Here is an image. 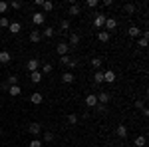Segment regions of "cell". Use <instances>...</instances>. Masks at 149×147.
<instances>
[{
	"mask_svg": "<svg viewBox=\"0 0 149 147\" xmlns=\"http://www.w3.org/2000/svg\"><path fill=\"white\" fill-rule=\"evenodd\" d=\"M32 22H34L36 26H42V24L46 22V14H44V12H34V14H32Z\"/></svg>",
	"mask_w": 149,
	"mask_h": 147,
	"instance_id": "1",
	"label": "cell"
},
{
	"mask_svg": "<svg viewBox=\"0 0 149 147\" xmlns=\"http://www.w3.org/2000/svg\"><path fill=\"white\" fill-rule=\"evenodd\" d=\"M38 68H40V60H38V58H32V60H28V62H26V70H28L30 74L36 72Z\"/></svg>",
	"mask_w": 149,
	"mask_h": 147,
	"instance_id": "2",
	"label": "cell"
},
{
	"mask_svg": "<svg viewBox=\"0 0 149 147\" xmlns=\"http://www.w3.org/2000/svg\"><path fill=\"white\" fill-rule=\"evenodd\" d=\"M103 26H105V32H111V30H115V28H117V20H115V18H111V16H107Z\"/></svg>",
	"mask_w": 149,
	"mask_h": 147,
	"instance_id": "3",
	"label": "cell"
},
{
	"mask_svg": "<svg viewBox=\"0 0 149 147\" xmlns=\"http://www.w3.org/2000/svg\"><path fill=\"white\" fill-rule=\"evenodd\" d=\"M28 131H30L32 135H40V133H42V123H38V121H32V123L28 125Z\"/></svg>",
	"mask_w": 149,
	"mask_h": 147,
	"instance_id": "4",
	"label": "cell"
},
{
	"mask_svg": "<svg viewBox=\"0 0 149 147\" xmlns=\"http://www.w3.org/2000/svg\"><path fill=\"white\" fill-rule=\"evenodd\" d=\"M56 52H58V56H66L70 52V46H68V42H60V44L56 46Z\"/></svg>",
	"mask_w": 149,
	"mask_h": 147,
	"instance_id": "5",
	"label": "cell"
},
{
	"mask_svg": "<svg viewBox=\"0 0 149 147\" xmlns=\"http://www.w3.org/2000/svg\"><path fill=\"white\" fill-rule=\"evenodd\" d=\"M95 98H97V103L105 105V103H107L109 100H111V93H109V91H102V93H97Z\"/></svg>",
	"mask_w": 149,
	"mask_h": 147,
	"instance_id": "6",
	"label": "cell"
},
{
	"mask_svg": "<svg viewBox=\"0 0 149 147\" xmlns=\"http://www.w3.org/2000/svg\"><path fill=\"white\" fill-rule=\"evenodd\" d=\"M103 82H105V84H113L115 82V72L113 70H105V72H103Z\"/></svg>",
	"mask_w": 149,
	"mask_h": 147,
	"instance_id": "7",
	"label": "cell"
},
{
	"mask_svg": "<svg viewBox=\"0 0 149 147\" xmlns=\"http://www.w3.org/2000/svg\"><path fill=\"white\" fill-rule=\"evenodd\" d=\"M105 18H107L105 14H95V18H93V26H95V28H102L103 24H105Z\"/></svg>",
	"mask_w": 149,
	"mask_h": 147,
	"instance_id": "8",
	"label": "cell"
},
{
	"mask_svg": "<svg viewBox=\"0 0 149 147\" xmlns=\"http://www.w3.org/2000/svg\"><path fill=\"white\" fill-rule=\"evenodd\" d=\"M80 12H81V8H80V4H70V8H68V16H80Z\"/></svg>",
	"mask_w": 149,
	"mask_h": 147,
	"instance_id": "9",
	"label": "cell"
},
{
	"mask_svg": "<svg viewBox=\"0 0 149 147\" xmlns=\"http://www.w3.org/2000/svg\"><path fill=\"white\" fill-rule=\"evenodd\" d=\"M86 105H88L90 109L95 107V105H97V98H95L93 93H88V95H86Z\"/></svg>",
	"mask_w": 149,
	"mask_h": 147,
	"instance_id": "10",
	"label": "cell"
},
{
	"mask_svg": "<svg viewBox=\"0 0 149 147\" xmlns=\"http://www.w3.org/2000/svg\"><path fill=\"white\" fill-rule=\"evenodd\" d=\"M30 102H32V103H36V105H40V103L44 102V95H42L40 91H34V93L30 95Z\"/></svg>",
	"mask_w": 149,
	"mask_h": 147,
	"instance_id": "11",
	"label": "cell"
},
{
	"mask_svg": "<svg viewBox=\"0 0 149 147\" xmlns=\"http://www.w3.org/2000/svg\"><path fill=\"white\" fill-rule=\"evenodd\" d=\"M127 36H129V38H139V36H141V30H139V26H129V30H127Z\"/></svg>",
	"mask_w": 149,
	"mask_h": 147,
	"instance_id": "12",
	"label": "cell"
},
{
	"mask_svg": "<svg viewBox=\"0 0 149 147\" xmlns=\"http://www.w3.org/2000/svg\"><path fill=\"white\" fill-rule=\"evenodd\" d=\"M40 40H42V32H40V30H38V28H36V30H32V32H30V42H40Z\"/></svg>",
	"mask_w": 149,
	"mask_h": 147,
	"instance_id": "13",
	"label": "cell"
},
{
	"mask_svg": "<svg viewBox=\"0 0 149 147\" xmlns=\"http://www.w3.org/2000/svg\"><path fill=\"white\" fill-rule=\"evenodd\" d=\"M30 79H32V84H40V82H42V72H40V70L32 72V74H30Z\"/></svg>",
	"mask_w": 149,
	"mask_h": 147,
	"instance_id": "14",
	"label": "cell"
},
{
	"mask_svg": "<svg viewBox=\"0 0 149 147\" xmlns=\"http://www.w3.org/2000/svg\"><path fill=\"white\" fill-rule=\"evenodd\" d=\"M62 82H64V84H74V82H76V76H74L72 72H66V74L62 76Z\"/></svg>",
	"mask_w": 149,
	"mask_h": 147,
	"instance_id": "15",
	"label": "cell"
},
{
	"mask_svg": "<svg viewBox=\"0 0 149 147\" xmlns=\"http://www.w3.org/2000/svg\"><path fill=\"white\" fill-rule=\"evenodd\" d=\"M8 30H10L12 34H18V32L22 30V24H20V22H10V26H8Z\"/></svg>",
	"mask_w": 149,
	"mask_h": 147,
	"instance_id": "16",
	"label": "cell"
},
{
	"mask_svg": "<svg viewBox=\"0 0 149 147\" xmlns=\"http://www.w3.org/2000/svg\"><path fill=\"white\" fill-rule=\"evenodd\" d=\"M115 133H117V137H121V139H125V137H127V127H125V125H117V129H115Z\"/></svg>",
	"mask_w": 149,
	"mask_h": 147,
	"instance_id": "17",
	"label": "cell"
},
{
	"mask_svg": "<svg viewBox=\"0 0 149 147\" xmlns=\"http://www.w3.org/2000/svg\"><path fill=\"white\" fill-rule=\"evenodd\" d=\"M80 40H81V38H80V34L72 32V36H70V44H68V46H74V48H76V46L80 44Z\"/></svg>",
	"mask_w": 149,
	"mask_h": 147,
	"instance_id": "18",
	"label": "cell"
},
{
	"mask_svg": "<svg viewBox=\"0 0 149 147\" xmlns=\"http://www.w3.org/2000/svg\"><path fill=\"white\" fill-rule=\"evenodd\" d=\"M90 64H92V68L95 70V72H97V70H102L103 60H102V58H92V62H90Z\"/></svg>",
	"mask_w": 149,
	"mask_h": 147,
	"instance_id": "19",
	"label": "cell"
},
{
	"mask_svg": "<svg viewBox=\"0 0 149 147\" xmlns=\"http://www.w3.org/2000/svg\"><path fill=\"white\" fill-rule=\"evenodd\" d=\"M42 36H44V38H54V36H56V30H54L52 26H48V28H44Z\"/></svg>",
	"mask_w": 149,
	"mask_h": 147,
	"instance_id": "20",
	"label": "cell"
},
{
	"mask_svg": "<svg viewBox=\"0 0 149 147\" xmlns=\"http://www.w3.org/2000/svg\"><path fill=\"white\" fill-rule=\"evenodd\" d=\"M10 52H0V64H8L10 62Z\"/></svg>",
	"mask_w": 149,
	"mask_h": 147,
	"instance_id": "21",
	"label": "cell"
},
{
	"mask_svg": "<svg viewBox=\"0 0 149 147\" xmlns=\"http://www.w3.org/2000/svg\"><path fill=\"white\" fill-rule=\"evenodd\" d=\"M145 141H147V139H145V135H137L133 143H135V147H145Z\"/></svg>",
	"mask_w": 149,
	"mask_h": 147,
	"instance_id": "22",
	"label": "cell"
},
{
	"mask_svg": "<svg viewBox=\"0 0 149 147\" xmlns=\"http://www.w3.org/2000/svg\"><path fill=\"white\" fill-rule=\"evenodd\" d=\"M93 82H95V84H103V72L102 70H97V72L93 74Z\"/></svg>",
	"mask_w": 149,
	"mask_h": 147,
	"instance_id": "23",
	"label": "cell"
},
{
	"mask_svg": "<svg viewBox=\"0 0 149 147\" xmlns=\"http://www.w3.org/2000/svg\"><path fill=\"white\" fill-rule=\"evenodd\" d=\"M109 32H105V30H103V32H100V34H97V40H100V42H109Z\"/></svg>",
	"mask_w": 149,
	"mask_h": 147,
	"instance_id": "24",
	"label": "cell"
},
{
	"mask_svg": "<svg viewBox=\"0 0 149 147\" xmlns=\"http://www.w3.org/2000/svg\"><path fill=\"white\" fill-rule=\"evenodd\" d=\"M20 86H8V93L10 95H20Z\"/></svg>",
	"mask_w": 149,
	"mask_h": 147,
	"instance_id": "25",
	"label": "cell"
},
{
	"mask_svg": "<svg viewBox=\"0 0 149 147\" xmlns=\"http://www.w3.org/2000/svg\"><path fill=\"white\" fill-rule=\"evenodd\" d=\"M141 34H143V36L139 38L137 44H139V48H147V32H141Z\"/></svg>",
	"mask_w": 149,
	"mask_h": 147,
	"instance_id": "26",
	"label": "cell"
},
{
	"mask_svg": "<svg viewBox=\"0 0 149 147\" xmlns=\"http://www.w3.org/2000/svg\"><path fill=\"white\" fill-rule=\"evenodd\" d=\"M8 6H10V8H14V10H20L24 4L20 2V0H12V2H8Z\"/></svg>",
	"mask_w": 149,
	"mask_h": 147,
	"instance_id": "27",
	"label": "cell"
},
{
	"mask_svg": "<svg viewBox=\"0 0 149 147\" xmlns=\"http://www.w3.org/2000/svg\"><path fill=\"white\" fill-rule=\"evenodd\" d=\"M123 12L125 14H135V4H125L123 6Z\"/></svg>",
	"mask_w": 149,
	"mask_h": 147,
	"instance_id": "28",
	"label": "cell"
},
{
	"mask_svg": "<svg viewBox=\"0 0 149 147\" xmlns=\"http://www.w3.org/2000/svg\"><path fill=\"white\" fill-rule=\"evenodd\" d=\"M42 8H44V12H50V10H54V4H52L50 0H44V4H42Z\"/></svg>",
	"mask_w": 149,
	"mask_h": 147,
	"instance_id": "29",
	"label": "cell"
},
{
	"mask_svg": "<svg viewBox=\"0 0 149 147\" xmlns=\"http://www.w3.org/2000/svg\"><path fill=\"white\" fill-rule=\"evenodd\" d=\"M6 86H18V76H8Z\"/></svg>",
	"mask_w": 149,
	"mask_h": 147,
	"instance_id": "30",
	"label": "cell"
},
{
	"mask_svg": "<svg viewBox=\"0 0 149 147\" xmlns=\"http://www.w3.org/2000/svg\"><path fill=\"white\" fill-rule=\"evenodd\" d=\"M70 62H72V58L66 54V56H60V64H64V66H68L70 68Z\"/></svg>",
	"mask_w": 149,
	"mask_h": 147,
	"instance_id": "31",
	"label": "cell"
},
{
	"mask_svg": "<svg viewBox=\"0 0 149 147\" xmlns=\"http://www.w3.org/2000/svg\"><path fill=\"white\" fill-rule=\"evenodd\" d=\"M100 2L97 0H86V8H97Z\"/></svg>",
	"mask_w": 149,
	"mask_h": 147,
	"instance_id": "32",
	"label": "cell"
},
{
	"mask_svg": "<svg viewBox=\"0 0 149 147\" xmlns=\"http://www.w3.org/2000/svg\"><path fill=\"white\" fill-rule=\"evenodd\" d=\"M52 70H54L52 64H44V66H42V74H52Z\"/></svg>",
	"mask_w": 149,
	"mask_h": 147,
	"instance_id": "33",
	"label": "cell"
},
{
	"mask_svg": "<svg viewBox=\"0 0 149 147\" xmlns=\"http://www.w3.org/2000/svg\"><path fill=\"white\" fill-rule=\"evenodd\" d=\"M8 26H10V20H8L6 16H2V18H0V28H8Z\"/></svg>",
	"mask_w": 149,
	"mask_h": 147,
	"instance_id": "34",
	"label": "cell"
},
{
	"mask_svg": "<svg viewBox=\"0 0 149 147\" xmlns=\"http://www.w3.org/2000/svg\"><path fill=\"white\" fill-rule=\"evenodd\" d=\"M44 141H46V143L54 141V133H52V131H46V133H44Z\"/></svg>",
	"mask_w": 149,
	"mask_h": 147,
	"instance_id": "35",
	"label": "cell"
},
{
	"mask_svg": "<svg viewBox=\"0 0 149 147\" xmlns=\"http://www.w3.org/2000/svg\"><path fill=\"white\" fill-rule=\"evenodd\" d=\"M68 121L72 125H76V123H78V115H76V113H70V115H68Z\"/></svg>",
	"mask_w": 149,
	"mask_h": 147,
	"instance_id": "36",
	"label": "cell"
},
{
	"mask_svg": "<svg viewBox=\"0 0 149 147\" xmlns=\"http://www.w3.org/2000/svg\"><path fill=\"white\" fill-rule=\"evenodd\" d=\"M44 143H42V139H32L30 141V147H42Z\"/></svg>",
	"mask_w": 149,
	"mask_h": 147,
	"instance_id": "37",
	"label": "cell"
},
{
	"mask_svg": "<svg viewBox=\"0 0 149 147\" xmlns=\"http://www.w3.org/2000/svg\"><path fill=\"white\" fill-rule=\"evenodd\" d=\"M143 107H145V103H143V100H135V109H139V111H141Z\"/></svg>",
	"mask_w": 149,
	"mask_h": 147,
	"instance_id": "38",
	"label": "cell"
},
{
	"mask_svg": "<svg viewBox=\"0 0 149 147\" xmlns=\"http://www.w3.org/2000/svg\"><path fill=\"white\" fill-rule=\"evenodd\" d=\"M6 10H8V2H0V14H4Z\"/></svg>",
	"mask_w": 149,
	"mask_h": 147,
	"instance_id": "39",
	"label": "cell"
},
{
	"mask_svg": "<svg viewBox=\"0 0 149 147\" xmlns=\"http://www.w3.org/2000/svg\"><path fill=\"white\" fill-rule=\"evenodd\" d=\"M60 28H62V30H70V22H68V20H62Z\"/></svg>",
	"mask_w": 149,
	"mask_h": 147,
	"instance_id": "40",
	"label": "cell"
},
{
	"mask_svg": "<svg viewBox=\"0 0 149 147\" xmlns=\"http://www.w3.org/2000/svg\"><path fill=\"white\" fill-rule=\"evenodd\" d=\"M0 137H2V129H0Z\"/></svg>",
	"mask_w": 149,
	"mask_h": 147,
	"instance_id": "41",
	"label": "cell"
},
{
	"mask_svg": "<svg viewBox=\"0 0 149 147\" xmlns=\"http://www.w3.org/2000/svg\"><path fill=\"white\" fill-rule=\"evenodd\" d=\"M0 66H2V64H0Z\"/></svg>",
	"mask_w": 149,
	"mask_h": 147,
	"instance_id": "42",
	"label": "cell"
}]
</instances>
